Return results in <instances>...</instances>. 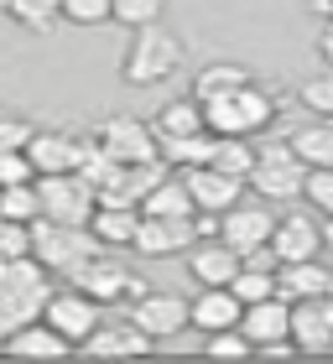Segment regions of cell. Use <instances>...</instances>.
<instances>
[{
	"label": "cell",
	"instance_id": "obj_1",
	"mask_svg": "<svg viewBox=\"0 0 333 364\" xmlns=\"http://www.w3.org/2000/svg\"><path fill=\"white\" fill-rule=\"evenodd\" d=\"M177 68H182V42L162 21L130 31L125 58H120V78L130 89H152V84H162V78H172Z\"/></svg>",
	"mask_w": 333,
	"mask_h": 364
},
{
	"label": "cell",
	"instance_id": "obj_2",
	"mask_svg": "<svg viewBox=\"0 0 333 364\" xmlns=\"http://www.w3.org/2000/svg\"><path fill=\"white\" fill-rule=\"evenodd\" d=\"M276 120V94H265L260 84H245L235 94H219L204 105L208 136H260Z\"/></svg>",
	"mask_w": 333,
	"mask_h": 364
},
{
	"label": "cell",
	"instance_id": "obj_3",
	"mask_svg": "<svg viewBox=\"0 0 333 364\" xmlns=\"http://www.w3.org/2000/svg\"><path fill=\"white\" fill-rule=\"evenodd\" d=\"M94 250H105L94 235H89V224H58V219H31V255L42 260L47 271H58V276H68L73 266H83Z\"/></svg>",
	"mask_w": 333,
	"mask_h": 364
},
{
	"label": "cell",
	"instance_id": "obj_4",
	"mask_svg": "<svg viewBox=\"0 0 333 364\" xmlns=\"http://www.w3.org/2000/svg\"><path fill=\"white\" fill-rule=\"evenodd\" d=\"M68 281H73L83 296H94L99 307H105V302H130V296H141V291H146V281H141V276H130V271H125V260H115V255H105V250H94L89 260H83V266H73Z\"/></svg>",
	"mask_w": 333,
	"mask_h": 364
},
{
	"label": "cell",
	"instance_id": "obj_5",
	"mask_svg": "<svg viewBox=\"0 0 333 364\" xmlns=\"http://www.w3.org/2000/svg\"><path fill=\"white\" fill-rule=\"evenodd\" d=\"M37 198H42V219H58V224H89L94 208H99V193L78 172L37 177Z\"/></svg>",
	"mask_w": 333,
	"mask_h": 364
},
{
	"label": "cell",
	"instance_id": "obj_6",
	"mask_svg": "<svg viewBox=\"0 0 333 364\" xmlns=\"http://www.w3.org/2000/svg\"><path fill=\"white\" fill-rule=\"evenodd\" d=\"M302 177H307V167L292 156V146H276V151L255 156V167H250L245 182L265 203H292V198H302Z\"/></svg>",
	"mask_w": 333,
	"mask_h": 364
},
{
	"label": "cell",
	"instance_id": "obj_7",
	"mask_svg": "<svg viewBox=\"0 0 333 364\" xmlns=\"http://www.w3.org/2000/svg\"><path fill=\"white\" fill-rule=\"evenodd\" d=\"M287 338H292V349H302V354H333V291L292 302Z\"/></svg>",
	"mask_w": 333,
	"mask_h": 364
},
{
	"label": "cell",
	"instance_id": "obj_8",
	"mask_svg": "<svg viewBox=\"0 0 333 364\" xmlns=\"http://www.w3.org/2000/svg\"><path fill=\"white\" fill-rule=\"evenodd\" d=\"M198 245V229L193 219H162V213H141V229H136V255H152V260H172V255H188Z\"/></svg>",
	"mask_w": 333,
	"mask_h": 364
},
{
	"label": "cell",
	"instance_id": "obj_9",
	"mask_svg": "<svg viewBox=\"0 0 333 364\" xmlns=\"http://www.w3.org/2000/svg\"><path fill=\"white\" fill-rule=\"evenodd\" d=\"M99 146L120 161V167H130V161H157V130L136 120V114H110L105 125H99Z\"/></svg>",
	"mask_w": 333,
	"mask_h": 364
},
{
	"label": "cell",
	"instance_id": "obj_10",
	"mask_svg": "<svg viewBox=\"0 0 333 364\" xmlns=\"http://www.w3.org/2000/svg\"><path fill=\"white\" fill-rule=\"evenodd\" d=\"M271 229H276V213L265 198H240L235 208H224L219 213V240L229 245V250H250V245H265L271 240Z\"/></svg>",
	"mask_w": 333,
	"mask_h": 364
},
{
	"label": "cell",
	"instance_id": "obj_11",
	"mask_svg": "<svg viewBox=\"0 0 333 364\" xmlns=\"http://www.w3.org/2000/svg\"><path fill=\"white\" fill-rule=\"evenodd\" d=\"M130 323L162 343V338H172V333L188 328V302L172 296V291H152V287H146L141 296H130Z\"/></svg>",
	"mask_w": 333,
	"mask_h": 364
},
{
	"label": "cell",
	"instance_id": "obj_12",
	"mask_svg": "<svg viewBox=\"0 0 333 364\" xmlns=\"http://www.w3.org/2000/svg\"><path fill=\"white\" fill-rule=\"evenodd\" d=\"M42 323H53L58 333L73 338V349H78V343L99 328V302H94V296H83L78 287L53 291V296H47V307H42Z\"/></svg>",
	"mask_w": 333,
	"mask_h": 364
},
{
	"label": "cell",
	"instance_id": "obj_13",
	"mask_svg": "<svg viewBox=\"0 0 333 364\" xmlns=\"http://www.w3.org/2000/svg\"><path fill=\"white\" fill-rule=\"evenodd\" d=\"M271 250L276 260H318L323 255V224L312 213H276V229H271Z\"/></svg>",
	"mask_w": 333,
	"mask_h": 364
},
{
	"label": "cell",
	"instance_id": "obj_14",
	"mask_svg": "<svg viewBox=\"0 0 333 364\" xmlns=\"http://www.w3.org/2000/svg\"><path fill=\"white\" fill-rule=\"evenodd\" d=\"M78 354H89V359H146V354H157V338L152 333H141L136 323H115V328H105L99 323L89 338L78 343Z\"/></svg>",
	"mask_w": 333,
	"mask_h": 364
},
{
	"label": "cell",
	"instance_id": "obj_15",
	"mask_svg": "<svg viewBox=\"0 0 333 364\" xmlns=\"http://www.w3.org/2000/svg\"><path fill=\"white\" fill-rule=\"evenodd\" d=\"M11 359H68V354H78L73 349V338H63L53 323H42V318H31V323H21L16 333L0 343Z\"/></svg>",
	"mask_w": 333,
	"mask_h": 364
},
{
	"label": "cell",
	"instance_id": "obj_16",
	"mask_svg": "<svg viewBox=\"0 0 333 364\" xmlns=\"http://www.w3.org/2000/svg\"><path fill=\"white\" fill-rule=\"evenodd\" d=\"M240 333L250 338V354L260 349V343H276V338H287V328H292V302H281V296H265V302H250L240 312Z\"/></svg>",
	"mask_w": 333,
	"mask_h": 364
},
{
	"label": "cell",
	"instance_id": "obj_17",
	"mask_svg": "<svg viewBox=\"0 0 333 364\" xmlns=\"http://www.w3.org/2000/svg\"><path fill=\"white\" fill-rule=\"evenodd\" d=\"M182 260H188V276L198 287H229L240 271V250H229L224 240H198Z\"/></svg>",
	"mask_w": 333,
	"mask_h": 364
},
{
	"label": "cell",
	"instance_id": "obj_18",
	"mask_svg": "<svg viewBox=\"0 0 333 364\" xmlns=\"http://www.w3.org/2000/svg\"><path fill=\"white\" fill-rule=\"evenodd\" d=\"M245 302L229 287H204L188 302V328H198V333H219V328H235L240 323Z\"/></svg>",
	"mask_w": 333,
	"mask_h": 364
},
{
	"label": "cell",
	"instance_id": "obj_19",
	"mask_svg": "<svg viewBox=\"0 0 333 364\" xmlns=\"http://www.w3.org/2000/svg\"><path fill=\"white\" fill-rule=\"evenodd\" d=\"M182 182H188L193 203L198 208H213V213L235 208L240 198H245V177H229V172H213V167H188Z\"/></svg>",
	"mask_w": 333,
	"mask_h": 364
},
{
	"label": "cell",
	"instance_id": "obj_20",
	"mask_svg": "<svg viewBox=\"0 0 333 364\" xmlns=\"http://www.w3.org/2000/svg\"><path fill=\"white\" fill-rule=\"evenodd\" d=\"M333 291V271L318 260H287V266H276V296L281 302H302V296H323Z\"/></svg>",
	"mask_w": 333,
	"mask_h": 364
},
{
	"label": "cell",
	"instance_id": "obj_21",
	"mask_svg": "<svg viewBox=\"0 0 333 364\" xmlns=\"http://www.w3.org/2000/svg\"><path fill=\"white\" fill-rule=\"evenodd\" d=\"M73 151H78L73 130H31V141H26V161L37 167V177L73 172Z\"/></svg>",
	"mask_w": 333,
	"mask_h": 364
},
{
	"label": "cell",
	"instance_id": "obj_22",
	"mask_svg": "<svg viewBox=\"0 0 333 364\" xmlns=\"http://www.w3.org/2000/svg\"><path fill=\"white\" fill-rule=\"evenodd\" d=\"M136 229H141V208H94L89 219V235L105 245V250H130L136 245Z\"/></svg>",
	"mask_w": 333,
	"mask_h": 364
},
{
	"label": "cell",
	"instance_id": "obj_23",
	"mask_svg": "<svg viewBox=\"0 0 333 364\" xmlns=\"http://www.w3.org/2000/svg\"><path fill=\"white\" fill-rule=\"evenodd\" d=\"M141 213H162V219H193V213H198V203H193L188 182L166 172V177L157 182V188L141 198Z\"/></svg>",
	"mask_w": 333,
	"mask_h": 364
},
{
	"label": "cell",
	"instance_id": "obj_24",
	"mask_svg": "<svg viewBox=\"0 0 333 364\" xmlns=\"http://www.w3.org/2000/svg\"><path fill=\"white\" fill-rule=\"evenodd\" d=\"M245 84H250V73L240 68V63H204V68L193 73V99H198V105H208V99L235 94Z\"/></svg>",
	"mask_w": 333,
	"mask_h": 364
},
{
	"label": "cell",
	"instance_id": "obj_25",
	"mask_svg": "<svg viewBox=\"0 0 333 364\" xmlns=\"http://www.w3.org/2000/svg\"><path fill=\"white\" fill-rule=\"evenodd\" d=\"M157 136H198V130H208L204 125V105L188 94V99H166V105L157 109V120H152Z\"/></svg>",
	"mask_w": 333,
	"mask_h": 364
},
{
	"label": "cell",
	"instance_id": "obj_26",
	"mask_svg": "<svg viewBox=\"0 0 333 364\" xmlns=\"http://www.w3.org/2000/svg\"><path fill=\"white\" fill-rule=\"evenodd\" d=\"M208 146L213 136L208 130H198V136H157V156L166 161V167H208Z\"/></svg>",
	"mask_w": 333,
	"mask_h": 364
},
{
	"label": "cell",
	"instance_id": "obj_27",
	"mask_svg": "<svg viewBox=\"0 0 333 364\" xmlns=\"http://www.w3.org/2000/svg\"><path fill=\"white\" fill-rule=\"evenodd\" d=\"M255 146H250V136H213L208 146V167L213 172H229V177H250V167H255Z\"/></svg>",
	"mask_w": 333,
	"mask_h": 364
},
{
	"label": "cell",
	"instance_id": "obj_28",
	"mask_svg": "<svg viewBox=\"0 0 333 364\" xmlns=\"http://www.w3.org/2000/svg\"><path fill=\"white\" fill-rule=\"evenodd\" d=\"M115 167H120V161H115L105 146H99V136H78V151H73V172L89 182V188L99 193L105 188V182L115 177Z\"/></svg>",
	"mask_w": 333,
	"mask_h": 364
},
{
	"label": "cell",
	"instance_id": "obj_29",
	"mask_svg": "<svg viewBox=\"0 0 333 364\" xmlns=\"http://www.w3.org/2000/svg\"><path fill=\"white\" fill-rule=\"evenodd\" d=\"M292 156L302 167H333V120H318V125H302L292 136Z\"/></svg>",
	"mask_w": 333,
	"mask_h": 364
},
{
	"label": "cell",
	"instance_id": "obj_30",
	"mask_svg": "<svg viewBox=\"0 0 333 364\" xmlns=\"http://www.w3.org/2000/svg\"><path fill=\"white\" fill-rule=\"evenodd\" d=\"M0 213L16 224H31L42 219V198H37V182H16V188H0Z\"/></svg>",
	"mask_w": 333,
	"mask_h": 364
},
{
	"label": "cell",
	"instance_id": "obj_31",
	"mask_svg": "<svg viewBox=\"0 0 333 364\" xmlns=\"http://www.w3.org/2000/svg\"><path fill=\"white\" fill-rule=\"evenodd\" d=\"M6 11H11V21H21L31 31H47L63 16V0H6Z\"/></svg>",
	"mask_w": 333,
	"mask_h": 364
},
{
	"label": "cell",
	"instance_id": "obj_32",
	"mask_svg": "<svg viewBox=\"0 0 333 364\" xmlns=\"http://www.w3.org/2000/svg\"><path fill=\"white\" fill-rule=\"evenodd\" d=\"M110 21H120L130 31L157 26L162 21V0H110Z\"/></svg>",
	"mask_w": 333,
	"mask_h": 364
},
{
	"label": "cell",
	"instance_id": "obj_33",
	"mask_svg": "<svg viewBox=\"0 0 333 364\" xmlns=\"http://www.w3.org/2000/svg\"><path fill=\"white\" fill-rule=\"evenodd\" d=\"M229 291H235L245 307L250 302H265V296H276V271H250V266H240L235 281H229Z\"/></svg>",
	"mask_w": 333,
	"mask_h": 364
},
{
	"label": "cell",
	"instance_id": "obj_34",
	"mask_svg": "<svg viewBox=\"0 0 333 364\" xmlns=\"http://www.w3.org/2000/svg\"><path fill=\"white\" fill-rule=\"evenodd\" d=\"M302 198H307L312 208H323V219H328V213H333V167H307Z\"/></svg>",
	"mask_w": 333,
	"mask_h": 364
},
{
	"label": "cell",
	"instance_id": "obj_35",
	"mask_svg": "<svg viewBox=\"0 0 333 364\" xmlns=\"http://www.w3.org/2000/svg\"><path fill=\"white\" fill-rule=\"evenodd\" d=\"M302 105H307L312 114H318V120H333V68L302 84Z\"/></svg>",
	"mask_w": 333,
	"mask_h": 364
},
{
	"label": "cell",
	"instance_id": "obj_36",
	"mask_svg": "<svg viewBox=\"0 0 333 364\" xmlns=\"http://www.w3.org/2000/svg\"><path fill=\"white\" fill-rule=\"evenodd\" d=\"M16 255H31V224H16L0 213V260H16Z\"/></svg>",
	"mask_w": 333,
	"mask_h": 364
},
{
	"label": "cell",
	"instance_id": "obj_37",
	"mask_svg": "<svg viewBox=\"0 0 333 364\" xmlns=\"http://www.w3.org/2000/svg\"><path fill=\"white\" fill-rule=\"evenodd\" d=\"M63 21H73V26H105L110 21V0H63Z\"/></svg>",
	"mask_w": 333,
	"mask_h": 364
},
{
	"label": "cell",
	"instance_id": "obj_38",
	"mask_svg": "<svg viewBox=\"0 0 333 364\" xmlns=\"http://www.w3.org/2000/svg\"><path fill=\"white\" fill-rule=\"evenodd\" d=\"M208 359H250V338L240 328H219L208 333Z\"/></svg>",
	"mask_w": 333,
	"mask_h": 364
},
{
	"label": "cell",
	"instance_id": "obj_39",
	"mask_svg": "<svg viewBox=\"0 0 333 364\" xmlns=\"http://www.w3.org/2000/svg\"><path fill=\"white\" fill-rule=\"evenodd\" d=\"M16 182H37V167L26 161V151H0V188H16Z\"/></svg>",
	"mask_w": 333,
	"mask_h": 364
},
{
	"label": "cell",
	"instance_id": "obj_40",
	"mask_svg": "<svg viewBox=\"0 0 333 364\" xmlns=\"http://www.w3.org/2000/svg\"><path fill=\"white\" fill-rule=\"evenodd\" d=\"M26 141H31V125L21 114L0 109V151H26Z\"/></svg>",
	"mask_w": 333,
	"mask_h": 364
},
{
	"label": "cell",
	"instance_id": "obj_41",
	"mask_svg": "<svg viewBox=\"0 0 333 364\" xmlns=\"http://www.w3.org/2000/svg\"><path fill=\"white\" fill-rule=\"evenodd\" d=\"M240 266H250V271H276L281 260H276V250H271V240H265V245H250V250H240Z\"/></svg>",
	"mask_w": 333,
	"mask_h": 364
},
{
	"label": "cell",
	"instance_id": "obj_42",
	"mask_svg": "<svg viewBox=\"0 0 333 364\" xmlns=\"http://www.w3.org/2000/svg\"><path fill=\"white\" fill-rule=\"evenodd\" d=\"M193 229H198V240H219V213H213V208H198V213H193Z\"/></svg>",
	"mask_w": 333,
	"mask_h": 364
},
{
	"label": "cell",
	"instance_id": "obj_43",
	"mask_svg": "<svg viewBox=\"0 0 333 364\" xmlns=\"http://www.w3.org/2000/svg\"><path fill=\"white\" fill-rule=\"evenodd\" d=\"M16 328H21V318H16V312H11L6 302H0V343H6V338L16 333Z\"/></svg>",
	"mask_w": 333,
	"mask_h": 364
},
{
	"label": "cell",
	"instance_id": "obj_44",
	"mask_svg": "<svg viewBox=\"0 0 333 364\" xmlns=\"http://www.w3.org/2000/svg\"><path fill=\"white\" fill-rule=\"evenodd\" d=\"M318 58H323L328 68H333V21L323 26V37H318Z\"/></svg>",
	"mask_w": 333,
	"mask_h": 364
},
{
	"label": "cell",
	"instance_id": "obj_45",
	"mask_svg": "<svg viewBox=\"0 0 333 364\" xmlns=\"http://www.w3.org/2000/svg\"><path fill=\"white\" fill-rule=\"evenodd\" d=\"M312 11H318L323 21H333V0H312Z\"/></svg>",
	"mask_w": 333,
	"mask_h": 364
},
{
	"label": "cell",
	"instance_id": "obj_46",
	"mask_svg": "<svg viewBox=\"0 0 333 364\" xmlns=\"http://www.w3.org/2000/svg\"><path fill=\"white\" fill-rule=\"evenodd\" d=\"M323 250H333V213L323 219Z\"/></svg>",
	"mask_w": 333,
	"mask_h": 364
}]
</instances>
